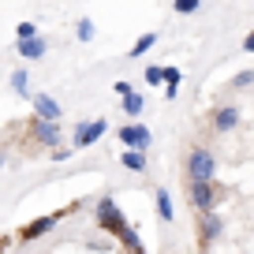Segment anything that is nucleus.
Masks as SVG:
<instances>
[{
    "label": "nucleus",
    "instance_id": "7",
    "mask_svg": "<svg viewBox=\"0 0 254 254\" xmlns=\"http://www.w3.org/2000/svg\"><path fill=\"white\" fill-rule=\"evenodd\" d=\"M30 135H34V142H41V146H49V150H53V146L60 142V120H41V116H34Z\"/></svg>",
    "mask_w": 254,
    "mask_h": 254
},
{
    "label": "nucleus",
    "instance_id": "14",
    "mask_svg": "<svg viewBox=\"0 0 254 254\" xmlns=\"http://www.w3.org/2000/svg\"><path fill=\"white\" fill-rule=\"evenodd\" d=\"M180 82H183V71H180V67H165V97H168V101H176Z\"/></svg>",
    "mask_w": 254,
    "mask_h": 254
},
{
    "label": "nucleus",
    "instance_id": "15",
    "mask_svg": "<svg viewBox=\"0 0 254 254\" xmlns=\"http://www.w3.org/2000/svg\"><path fill=\"white\" fill-rule=\"evenodd\" d=\"M120 101H124V112H127L131 120L142 116V109H146V97H142V94H135V90H131L127 97H120Z\"/></svg>",
    "mask_w": 254,
    "mask_h": 254
},
{
    "label": "nucleus",
    "instance_id": "3",
    "mask_svg": "<svg viewBox=\"0 0 254 254\" xmlns=\"http://www.w3.org/2000/svg\"><path fill=\"white\" fill-rule=\"evenodd\" d=\"M187 176H190V180H213V176H217V157L206 150V146H194V150H190Z\"/></svg>",
    "mask_w": 254,
    "mask_h": 254
},
{
    "label": "nucleus",
    "instance_id": "6",
    "mask_svg": "<svg viewBox=\"0 0 254 254\" xmlns=\"http://www.w3.org/2000/svg\"><path fill=\"white\" fill-rule=\"evenodd\" d=\"M116 138H120V142H124V146H131V150H146V146L153 142L150 127H146V124H135V120L120 127V131H116Z\"/></svg>",
    "mask_w": 254,
    "mask_h": 254
},
{
    "label": "nucleus",
    "instance_id": "1",
    "mask_svg": "<svg viewBox=\"0 0 254 254\" xmlns=\"http://www.w3.org/2000/svg\"><path fill=\"white\" fill-rule=\"evenodd\" d=\"M94 217H97V224H101L105 232H112V236L127 228V217H124V209H120L112 198H97V206H94Z\"/></svg>",
    "mask_w": 254,
    "mask_h": 254
},
{
    "label": "nucleus",
    "instance_id": "26",
    "mask_svg": "<svg viewBox=\"0 0 254 254\" xmlns=\"http://www.w3.org/2000/svg\"><path fill=\"white\" fill-rule=\"evenodd\" d=\"M243 53H254V34H247V38H243Z\"/></svg>",
    "mask_w": 254,
    "mask_h": 254
},
{
    "label": "nucleus",
    "instance_id": "22",
    "mask_svg": "<svg viewBox=\"0 0 254 254\" xmlns=\"http://www.w3.org/2000/svg\"><path fill=\"white\" fill-rule=\"evenodd\" d=\"M232 86H236V90H247V86H254V71H239L236 79H232Z\"/></svg>",
    "mask_w": 254,
    "mask_h": 254
},
{
    "label": "nucleus",
    "instance_id": "8",
    "mask_svg": "<svg viewBox=\"0 0 254 254\" xmlns=\"http://www.w3.org/2000/svg\"><path fill=\"white\" fill-rule=\"evenodd\" d=\"M60 217H64V213H49V217H38V221H30L23 232H19V236H23V243H34V239H41L45 232H53L56 224H60Z\"/></svg>",
    "mask_w": 254,
    "mask_h": 254
},
{
    "label": "nucleus",
    "instance_id": "5",
    "mask_svg": "<svg viewBox=\"0 0 254 254\" xmlns=\"http://www.w3.org/2000/svg\"><path fill=\"white\" fill-rule=\"evenodd\" d=\"M105 131H109L105 120H82V124L75 127V135H71V146H75V150H86V146H94Z\"/></svg>",
    "mask_w": 254,
    "mask_h": 254
},
{
    "label": "nucleus",
    "instance_id": "24",
    "mask_svg": "<svg viewBox=\"0 0 254 254\" xmlns=\"http://www.w3.org/2000/svg\"><path fill=\"white\" fill-rule=\"evenodd\" d=\"M109 247H112V243H105V239H90L86 251H109Z\"/></svg>",
    "mask_w": 254,
    "mask_h": 254
},
{
    "label": "nucleus",
    "instance_id": "2",
    "mask_svg": "<svg viewBox=\"0 0 254 254\" xmlns=\"http://www.w3.org/2000/svg\"><path fill=\"white\" fill-rule=\"evenodd\" d=\"M187 194H190V206L198 209V213H202V209H217V206H221V194H217L213 180H190Z\"/></svg>",
    "mask_w": 254,
    "mask_h": 254
},
{
    "label": "nucleus",
    "instance_id": "16",
    "mask_svg": "<svg viewBox=\"0 0 254 254\" xmlns=\"http://www.w3.org/2000/svg\"><path fill=\"white\" fill-rule=\"evenodd\" d=\"M153 45H157V34H142V38L131 45V53H127V56H131V60H138V56H146Z\"/></svg>",
    "mask_w": 254,
    "mask_h": 254
},
{
    "label": "nucleus",
    "instance_id": "11",
    "mask_svg": "<svg viewBox=\"0 0 254 254\" xmlns=\"http://www.w3.org/2000/svg\"><path fill=\"white\" fill-rule=\"evenodd\" d=\"M30 101H34V116H41V120H60V101H56V97L34 94Z\"/></svg>",
    "mask_w": 254,
    "mask_h": 254
},
{
    "label": "nucleus",
    "instance_id": "18",
    "mask_svg": "<svg viewBox=\"0 0 254 254\" xmlns=\"http://www.w3.org/2000/svg\"><path fill=\"white\" fill-rule=\"evenodd\" d=\"M116 239H120V243H124V247H127V251H135V254H138V251H142V239H138V232H135V228H131V224H127V228H124V232H116Z\"/></svg>",
    "mask_w": 254,
    "mask_h": 254
},
{
    "label": "nucleus",
    "instance_id": "20",
    "mask_svg": "<svg viewBox=\"0 0 254 254\" xmlns=\"http://www.w3.org/2000/svg\"><path fill=\"white\" fill-rule=\"evenodd\" d=\"M202 8V0H176V15H194Z\"/></svg>",
    "mask_w": 254,
    "mask_h": 254
},
{
    "label": "nucleus",
    "instance_id": "13",
    "mask_svg": "<svg viewBox=\"0 0 254 254\" xmlns=\"http://www.w3.org/2000/svg\"><path fill=\"white\" fill-rule=\"evenodd\" d=\"M120 161H124V168H131V172H146V150H131V146H127Z\"/></svg>",
    "mask_w": 254,
    "mask_h": 254
},
{
    "label": "nucleus",
    "instance_id": "12",
    "mask_svg": "<svg viewBox=\"0 0 254 254\" xmlns=\"http://www.w3.org/2000/svg\"><path fill=\"white\" fill-rule=\"evenodd\" d=\"M153 202H157V217H161L165 224H172V221H176V209H172V194H168V190L161 187V190H157V198H153Z\"/></svg>",
    "mask_w": 254,
    "mask_h": 254
},
{
    "label": "nucleus",
    "instance_id": "23",
    "mask_svg": "<svg viewBox=\"0 0 254 254\" xmlns=\"http://www.w3.org/2000/svg\"><path fill=\"white\" fill-rule=\"evenodd\" d=\"M34 34H38V26H34V23H19L15 38H34Z\"/></svg>",
    "mask_w": 254,
    "mask_h": 254
},
{
    "label": "nucleus",
    "instance_id": "9",
    "mask_svg": "<svg viewBox=\"0 0 254 254\" xmlns=\"http://www.w3.org/2000/svg\"><path fill=\"white\" fill-rule=\"evenodd\" d=\"M15 53L23 56V60H41V56L49 53V41L41 38V34H34V38H19L15 41Z\"/></svg>",
    "mask_w": 254,
    "mask_h": 254
},
{
    "label": "nucleus",
    "instance_id": "21",
    "mask_svg": "<svg viewBox=\"0 0 254 254\" xmlns=\"http://www.w3.org/2000/svg\"><path fill=\"white\" fill-rule=\"evenodd\" d=\"M161 82H165V67H157V64L146 67V86H161Z\"/></svg>",
    "mask_w": 254,
    "mask_h": 254
},
{
    "label": "nucleus",
    "instance_id": "19",
    "mask_svg": "<svg viewBox=\"0 0 254 254\" xmlns=\"http://www.w3.org/2000/svg\"><path fill=\"white\" fill-rule=\"evenodd\" d=\"M94 34H97V26L90 23V19H79V26H75V38H79V41H94Z\"/></svg>",
    "mask_w": 254,
    "mask_h": 254
},
{
    "label": "nucleus",
    "instance_id": "4",
    "mask_svg": "<svg viewBox=\"0 0 254 254\" xmlns=\"http://www.w3.org/2000/svg\"><path fill=\"white\" fill-rule=\"evenodd\" d=\"M224 232V217L217 213V209H202L198 217V247H213L217 239H221Z\"/></svg>",
    "mask_w": 254,
    "mask_h": 254
},
{
    "label": "nucleus",
    "instance_id": "17",
    "mask_svg": "<svg viewBox=\"0 0 254 254\" xmlns=\"http://www.w3.org/2000/svg\"><path fill=\"white\" fill-rule=\"evenodd\" d=\"M11 90H15L19 97H34V94H30V75H26L23 67H19V71H11Z\"/></svg>",
    "mask_w": 254,
    "mask_h": 254
},
{
    "label": "nucleus",
    "instance_id": "10",
    "mask_svg": "<svg viewBox=\"0 0 254 254\" xmlns=\"http://www.w3.org/2000/svg\"><path fill=\"white\" fill-rule=\"evenodd\" d=\"M236 127H239V109H232V105H221V109L213 112V131L228 135V131H236Z\"/></svg>",
    "mask_w": 254,
    "mask_h": 254
},
{
    "label": "nucleus",
    "instance_id": "25",
    "mask_svg": "<svg viewBox=\"0 0 254 254\" xmlns=\"http://www.w3.org/2000/svg\"><path fill=\"white\" fill-rule=\"evenodd\" d=\"M112 90H116L120 97H127V94H131V82H112Z\"/></svg>",
    "mask_w": 254,
    "mask_h": 254
}]
</instances>
